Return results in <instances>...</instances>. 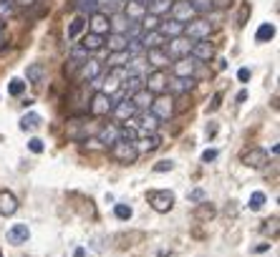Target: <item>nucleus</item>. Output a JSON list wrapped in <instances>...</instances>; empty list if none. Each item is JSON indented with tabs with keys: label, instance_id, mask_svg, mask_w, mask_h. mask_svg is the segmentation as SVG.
Here are the masks:
<instances>
[{
	"label": "nucleus",
	"instance_id": "f257e3e1",
	"mask_svg": "<svg viewBox=\"0 0 280 257\" xmlns=\"http://www.w3.org/2000/svg\"><path fill=\"white\" fill-rule=\"evenodd\" d=\"M147 200H149L154 212L164 214V212H169V209L174 207V192H169V189H152V192L147 194Z\"/></svg>",
	"mask_w": 280,
	"mask_h": 257
},
{
	"label": "nucleus",
	"instance_id": "f03ea898",
	"mask_svg": "<svg viewBox=\"0 0 280 257\" xmlns=\"http://www.w3.org/2000/svg\"><path fill=\"white\" fill-rule=\"evenodd\" d=\"M149 111H152L159 121H169V118L174 116V98H172V96H167V93H159L156 98H152Z\"/></svg>",
	"mask_w": 280,
	"mask_h": 257
},
{
	"label": "nucleus",
	"instance_id": "7ed1b4c3",
	"mask_svg": "<svg viewBox=\"0 0 280 257\" xmlns=\"http://www.w3.org/2000/svg\"><path fill=\"white\" fill-rule=\"evenodd\" d=\"M114 104H116L114 96H109V93H104V91H96L93 98L89 101V111H91V116H106V114H111Z\"/></svg>",
	"mask_w": 280,
	"mask_h": 257
},
{
	"label": "nucleus",
	"instance_id": "20e7f679",
	"mask_svg": "<svg viewBox=\"0 0 280 257\" xmlns=\"http://www.w3.org/2000/svg\"><path fill=\"white\" fill-rule=\"evenodd\" d=\"M111 156H114L119 164H134V162L139 159V149H136V144L116 142V144H111Z\"/></svg>",
	"mask_w": 280,
	"mask_h": 257
},
{
	"label": "nucleus",
	"instance_id": "39448f33",
	"mask_svg": "<svg viewBox=\"0 0 280 257\" xmlns=\"http://www.w3.org/2000/svg\"><path fill=\"white\" fill-rule=\"evenodd\" d=\"M212 30V23L210 21H199V18H192L189 23H185V35L192 38V41H199V38H207Z\"/></svg>",
	"mask_w": 280,
	"mask_h": 257
},
{
	"label": "nucleus",
	"instance_id": "423d86ee",
	"mask_svg": "<svg viewBox=\"0 0 280 257\" xmlns=\"http://www.w3.org/2000/svg\"><path fill=\"white\" fill-rule=\"evenodd\" d=\"M240 162L250 167V169H263L268 162H270V156H268V151L265 149H248L243 156H240Z\"/></svg>",
	"mask_w": 280,
	"mask_h": 257
},
{
	"label": "nucleus",
	"instance_id": "0eeeda50",
	"mask_svg": "<svg viewBox=\"0 0 280 257\" xmlns=\"http://www.w3.org/2000/svg\"><path fill=\"white\" fill-rule=\"evenodd\" d=\"M167 73L162 71V68H154L149 76H144V88L147 91H152V93H164L167 91Z\"/></svg>",
	"mask_w": 280,
	"mask_h": 257
},
{
	"label": "nucleus",
	"instance_id": "6e6552de",
	"mask_svg": "<svg viewBox=\"0 0 280 257\" xmlns=\"http://www.w3.org/2000/svg\"><path fill=\"white\" fill-rule=\"evenodd\" d=\"M169 13H172V18L179 21V23H189L192 18H197V13H194V8L189 5V0H177V3H172Z\"/></svg>",
	"mask_w": 280,
	"mask_h": 257
},
{
	"label": "nucleus",
	"instance_id": "1a4fd4ad",
	"mask_svg": "<svg viewBox=\"0 0 280 257\" xmlns=\"http://www.w3.org/2000/svg\"><path fill=\"white\" fill-rule=\"evenodd\" d=\"M189 56L194 58V61H212V58H215V46H212L210 41L199 38V41H194V43H192Z\"/></svg>",
	"mask_w": 280,
	"mask_h": 257
},
{
	"label": "nucleus",
	"instance_id": "9d476101",
	"mask_svg": "<svg viewBox=\"0 0 280 257\" xmlns=\"http://www.w3.org/2000/svg\"><path fill=\"white\" fill-rule=\"evenodd\" d=\"M189 48H192V41L187 35H177V38H169L167 53L172 58H182V56H189Z\"/></svg>",
	"mask_w": 280,
	"mask_h": 257
},
{
	"label": "nucleus",
	"instance_id": "9b49d317",
	"mask_svg": "<svg viewBox=\"0 0 280 257\" xmlns=\"http://www.w3.org/2000/svg\"><path fill=\"white\" fill-rule=\"evenodd\" d=\"M111 114L116 116L119 121H129V118H134V116H136V106H134V104H131V98L126 96V98H119V101L114 104Z\"/></svg>",
	"mask_w": 280,
	"mask_h": 257
},
{
	"label": "nucleus",
	"instance_id": "f8f14e48",
	"mask_svg": "<svg viewBox=\"0 0 280 257\" xmlns=\"http://www.w3.org/2000/svg\"><path fill=\"white\" fill-rule=\"evenodd\" d=\"M18 197L13 194V192H8V189H0V214L3 217H10V214H15L18 212Z\"/></svg>",
	"mask_w": 280,
	"mask_h": 257
},
{
	"label": "nucleus",
	"instance_id": "ddd939ff",
	"mask_svg": "<svg viewBox=\"0 0 280 257\" xmlns=\"http://www.w3.org/2000/svg\"><path fill=\"white\" fill-rule=\"evenodd\" d=\"M172 71H174V76H177V78H187V76H192V73H194V58H189V56L174 58Z\"/></svg>",
	"mask_w": 280,
	"mask_h": 257
},
{
	"label": "nucleus",
	"instance_id": "4468645a",
	"mask_svg": "<svg viewBox=\"0 0 280 257\" xmlns=\"http://www.w3.org/2000/svg\"><path fill=\"white\" fill-rule=\"evenodd\" d=\"M147 63H149L152 68H164V66H169V53L164 51V46H162V48H147Z\"/></svg>",
	"mask_w": 280,
	"mask_h": 257
},
{
	"label": "nucleus",
	"instance_id": "2eb2a0df",
	"mask_svg": "<svg viewBox=\"0 0 280 257\" xmlns=\"http://www.w3.org/2000/svg\"><path fill=\"white\" fill-rule=\"evenodd\" d=\"M89 23V28H91V33H98V35H106L109 33V15L106 13H91V18L86 21Z\"/></svg>",
	"mask_w": 280,
	"mask_h": 257
},
{
	"label": "nucleus",
	"instance_id": "dca6fc26",
	"mask_svg": "<svg viewBox=\"0 0 280 257\" xmlns=\"http://www.w3.org/2000/svg\"><path fill=\"white\" fill-rule=\"evenodd\" d=\"M124 15L129 18V21L139 23V21L147 15V5H144V3H136V0H126L124 3Z\"/></svg>",
	"mask_w": 280,
	"mask_h": 257
},
{
	"label": "nucleus",
	"instance_id": "f3484780",
	"mask_svg": "<svg viewBox=\"0 0 280 257\" xmlns=\"http://www.w3.org/2000/svg\"><path fill=\"white\" fill-rule=\"evenodd\" d=\"M159 33L167 35V38H177V35H185V23L169 18V21H159Z\"/></svg>",
	"mask_w": 280,
	"mask_h": 257
},
{
	"label": "nucleus",
	"instance_id": "a211bd4d",
	"mask_svg": "<svg viewBox=\"0 0 280 257\" xmlns=\"http://www.w3.org/2000/svg\"><path fill=\"white\" fill-rule=\"evenodd\" d=\"M139 41H142L144 51H147V48H162V46L167 43V35H162L159 28H156V30H144V35H142Z\"/></svg>",
	"mask_w": 280,
	"mask_h": 257
},
{
	"label": "nucleus",
	"instance_id": "6ab92c4d",
	"mask_svg": "<svg viewBox=\"0 0 280 257\" xmlns=\"http://www.w3.org/2000/svg\"><path fill=\"white\" fill-rule=\"evenodd\" d=\"M28 240H31L28 225H15V227L8 229V242H10V245H23V242H28Z\"/></svg>",
	"mask_w": 280,
	"mask_h": 257
},
{
	"label": "nucleus",
	"instance_id": "aec40b11",
	"mask_svg": "<svg viewBox=\"0 0 280 257\" xmlns=\"http://www.w3.org/2000/svg\"><path fill=\"white\" fill-rule=\"evenodd\" d=\"M96 76H101V61H93V58L84 61L81 63V78L84 81H93Z\"/></svg>",
	"mask_w": 280,
	"mask_h": 257
},
{
	"label": "nucleus",
	"instance_id": "412c9836",
	"mask_svg": "<svg viewBox=\"0 0 280 257\" xmlns=\"http://www.w3.org/2000/svg\"><path fill=\"white\" fill-rule=\"evenodd\" d=\"M129 98H131V104H134V106H136V111H139V109H149V106H152L154 93H152V91H147V88H139V91H136V93H131Z\"/></svg>",
	"mask_w": 280,
	"mask_h": 257
},
{
	"label": "nucleus",
	"instance_id": "4be33fe9",
	"mask_svg": "<svg viewBox=\"0 0 280 257\" xmlns=\"http://www.w3.org/2000/svg\"><path fill=\"white\" fill-rule=\"evenodd\" d=\"M96 139L104 144V146H111V144H116V142H119V126H114V124L104 126V129L98 131V136H96Z\"/></svg>",
	"mask_w": 280,
	"mask_h": 257
},
{
	"label": "nucleus",
	"instance_id": "5701e85b",
	"mask_svg": "<svg viewBox=\"0 0 280 257\" xmlns=\"http://www.w3.org/2000/svg\"><path fill=\"white\" fill-rule=\"evenodd\" d=\"M156 126H159V118H156L149 109H147V114H142L136 118V129H142V131H147V134L156 131Z\"/></svg>",
	"mask_w": 280,
	"mask_h": 257
},
{
	"label": "nucleus",
	"instance_id": "b1692460",
	"mask_svg": "<svg viewBox=\"0 0 280 257\" xmlns=\"http://www.w3.org/2000/svg\"><path fill=\"white\" fill-rule=\"evenodd\" d=\"M139 88H144V76H142V73H126V76H124V91H126V96L136 93Z\"/></svg>",
	"mask_w": 280,
	"mask_h": 257
},
{
	"label": "nucleus",
	"instance_id": "393cba45",
	"mask_svg": "<svg viewBox=\"0 0 280 257\" xmlns=\"http://www.w3.org/2000/svg\"><path fill=\"white\" fill-rule=\"evenodd\" d=\"M129 18H126L124 13H111V18H109V30L111 33H126V28H129Z\"/></svg>",
	"mask_w": 280,
	"mask_h": 257
},
{
	"label": "nucleus",
	"instance_id": "a878e982",
	"mask_svg": "<svg viewBox=\"0 0 280 257\" xmlns=\"http://www.w3.org/2000/svg\"><path fill=\"white\" fill-rule=\"evenodd\" d=\"M104 46H109L111 53H114V51H126L129 38H126L124 33H111V35H109V43H104Z\"/></svg>",
	"mask_w": 280,
	"mask_h": 257
},
{
	"label": "nucleus",
	"instance_id": "bb28decb",
	"mask_svg": "<svg viewBox=\"0 0 280 257\" xmlns=\"http://www.w3.org/2000/svg\"><path fill=\"white\" fill-rule=\"evenodd\" d=\"M119 142L136 144V142H139V129H136V126H129V124L119 126Z\"/></svg>",
	"mask_w": 280,
	"mask_h": 257
},
{
	"label": "nucleus",
	"instance_id": "cd10ccee",
	"mask_svg": "<svg viewBox=\"0 0 280 257\" xmlns=\"http://www.w3.org/2000/svg\"><path fill=\"white\" fill-rule=\"evenodd\" d=\"M275 38V26L273 23H263L260 28H257V33H255V41L257 43H270Z\"/></svg>",
	"mask_w": 280,
	"mask_h": 257
},
{
	"label": "nucleus",
	"instance_id": "c85d7f7f",
	"mask_svg": "<svg viewBox=\"0 0 280 257\" xmlns=\"http://www.w3.org/2000/svg\"><path fill=\"white\" fill-rule=\"evenodd\" d=\"M104 43H106V41H104V35H98V33H91V30H89L81 46H84L86 51H98V48H104Z\"/></svg>",
	"mask_w": 280,
	"mask_h": 257
},
{
	"label": "nucleus",
	"instance_id": "c756f323",
	"mask_svg": "<svg viewBox=\"0 0 280 257\" xmlns=\"http://www.w3.org/2000/svg\"><path fill=\"white\" fill-rule=\"evenodd\" d=\"M159 146H162V136H159L156 131H152L147 139H142V144H139L136 149H139V151H154V149H159Z\"/></svg>",
	"mask_w": 280,
	"mask_h": 257
},
{
	"label": "nucleus",
	"instance_id": "7c9ffc66",
	"mask_svg": "<svg viewBox=\"0 0 280 257\" xmlns=\"http://www.w3.org/2000/svg\"><path fill=\"white\" fill-rule=\"evenodd\" d=\"M84 28H86V18H84V15L73 18V21H71V26H68V41H76V38L84 33Z\"/></svg>",
	"mask_w": 280,
	"mask_h": 257
},
{
	"label": "nucleus",
	"instance_id": "2f4dec72",
	"mask_svg": "<svg viewBox=\"0 0 280 257\" xmlns=\"http://www.w3.org/2000/svg\"><path fill=\"white\" fill-rule=\"evenodd\" d=\"M169 8H172V0H149V3H147V10L154 13V15L169 13Z\"/></svg>",
	"mask_w": 280,
	"mask_h": 257
},
{
	"label": "nucleus",
	"instance_id": "473e14b6",
	"mask_svg": "<svg viewBox=\"0 0 280 257\" xmlns=\"http://www.w3.org/2000/svg\"><path fill=\"white\" fill-rule=\"evenodd\" d=\"M81 124H84V118H71L68 121V139H76V142H84L86 139L84 131H81Z\"/></svg>",
	"mask_w": 280,
	"mask_h": 257
},
{
	"label": "nucleus",
	"instance_id": "72a5a7b5",
	"mask_svg": "<svg viewBox=\"0 0 280 257\" xmlns=\"http://www.w3.org/2000/svg\"><path fill=\"white\" fill-rule=\"evenodd\" d=\"M192 86H194V78L187 76V78H174L172 84H167V88H172L174 93H185V91H189Z\"/></svg>",
	"mask_w": 280,
	"mask_h": 257
},
{
	"label": "nucleus",
	"instance_id": "f704fd0d",
	"mask_svg": "<svg viewBox=\"0 0 280 257\" xmlns=\"http://www.w3.org/2000/svg\"><path fill=\"white\" fill-rule=\"evenodd\" d=\"M119 84H122V81H119V76H114V73H109L106 78H101V86H98V88H101L104 93H109V96H111V93H114V91L119 88Z\"/></svg>",
	"mask_w": 280,
	"mask_h": 257
},
{
	"label": "nucleus",
	"instance_id": "c9c22d12",
	"mask_svg": "<svg viewBox=\"0 0 280 257\" xmlns=\"http://www.w3.org/2000/svg\"><path fill=\"white\" fill-rule=\"evenodd\" d=\"M43 73H46V68H43L41 63H31L28 71H26V76H28L31 84H41V81H43Z\"/></svg>",
	"mask_w": 280,
	"mask_h": 257
},
{
	"label": "nucleus",
	"instance_id": "e433bc0d",
	"mask_svg": "<svg viewBox=\"0 0 280 257\" xmlns=\"http://www.w3.org/2000/svg\"><path fill=\"white\" fill-rule=\"evenodd\" d=\"M194 217H197V220H212V217H215V207H212L210 202H199Z\"/></svg>",
	"mask_w": 280,
	"mask_h": 257
},
{
	"label": "nucleus",
	"instance_id": "4c0bfd02",
	"mask_svg": "<svg viewBox=\"0 0 280 257\" xmlns=\"http://www.w3.org/2000/svg\"><path fill=\"white\" fill-rule=\"evenodd\" d=\"M159 21H162L159 15H154V13H149V10H147V15L139 21V26H142V30H156V28H159Z\"/></svg>",
	"mask_w": 280,
	"mask_h": 257
},
{
	"label": "nucleus",
	"instance_id": "58836bf2",
	"mask_svg": "<svg viewBox=\"0 0 280 257\" xmlns=\"http://www.w3.org/2000/svg\"><path fill=\"white\" fill-rule=\"evenodd\" d=\"M41 126V116L38 114H26L21 118V129L23 131H33V129H38Z\"/></svg>",
	"mask_w": 280,
	"mask_h": 257
},
{
	"label": "nucleus",
	"instance_id": "ea45409f",
	"mask_svg": "<svg viewBox=\"0 0 280 257\" xmlns=\"http://www.w3.org/2000/svg\"><path fill=\"white\" fill-rule=\"evenodd\" d=\"M189 5L194 8V13H197V15H205V13H210V10L215 8V3H212V0H189Z\"/></svg>",
	"mask_w": 280,
	"mask_h": 257
},
{
	"label": "nucleus",
	"instance_id": "a19ab883",
	"mask_svg": "<svg viewBox=\"0 0 280 257\" xmlns=\"http://www.w3.org/2000/svg\"><path fill=\"white\" fill-rule=\"evenodd\" d=\"M248 207H250V209H252V212H257V209H263V207H265V194H263V192H252V194H250Z\"/></svg>",
	"mask_w": 280,
	"mask_h": 257
},
{
	"label": "nucleus",
	"instance_id": "79ce46f5",
	"mask_svg": "<svg viewBox=\"0 0 280 257\" xmlns=\"http://www.w3.org/2000/svg\"><path fill=\"white\" fill-rule=\"evenodd\" d=\"M126 61H129V51H114L109 58V66H124Z\"/></svg>",
	"mask_w": 280,
	"mask_h": 257
},
{
	"label": "nucleus",
	"instance_id": "37998d69",
	"mask_svg": "<svg viewBox=\"0 0 280 257\" xmlns=\"http://www.w3.org/2000/svg\"><path fill=\"white\" fill-rule=\"evenodd\" d=\"M23 91H26V81H21V78L10 81V86H8V93H10V96H21Z\"/></svg>",
	"mask_w": 280,
	"mask_h": 257
},
{
	"label": "nucleus",
	"instance_id": "c03bdc74",
	"mask_svg": "<svg viewBox=\"0 0 280 257\" xmlns=\"http://www.w3.org/2000/svg\"><path fill=\"white\" fill-rule=\"evenodd\" d=\"M114 214H116L119 220H131V214H134V212H131V207H129V204H116V207H114Z\"/></svg>",
	"mask_w": 280,
	"mask_h": 257
},
{
	"label": "nucleus",
	"instance_id": "a18cd8bd",
	"mask_svg": "<svg viewBox=\"0 0 280 257\" xmlns=\"http://www.w3.org/2000/svg\"><path fill=\"white\" fill-rule=\"evenodd\" d=\"M89 53H91V51H86L84 46H78V48H73L71 61H76V63H84V61H89Z\"/></svg>",
	"mask_w": 280,
	"mask_h": 257
},
{
	"label": "nucleus",
	"instance_id": "49530a36",
	"mask_svg": "<svg viewBox=\"0 0 280 257\" xmlns=\"http://www.w3.org/2000/svg\"><path fill=\"white\" fill-rule=\"evenodd\" d=\"M263 232L265 234H278V217H270V220H265V225H263Z\"/></svg>",
	"mask_w": 280,
	"mask_h": 257
},
{
	"label": "nucleus",
	"instance_id": "de8ad7c7",
	"mask_svg": "<svg viewBox=\"0 0 280 257\" xmlns=\"http://www.w3.org/2000/svg\"><path fill=\"white\" fill-rule=\"evenodd\" d=\"M84 149H86V151H101L104 144L98 142V139H84Z\"/></svg>",
	"mask_w": 280,
	"mask_h": 257
},
{
	"label": "nucleus",
	"instance_id": "09e8293b",
	"mask_svg": "<svg viewBox=\"0 0 280 257\" xmlns=\"http://www.w3.org/2000/svg\"><path fill=\"white\" fill-rule=\"evenodd\" d=\"M172 169H174V162H169V159H164V162L154 164V171H159V174H164V171H172Z\"/></svg>",
	"mask_w": 280,
	"mask_h": 257
},
{
	"label": "nucleus",
	"instance_id": "8fccbe9b",
	"mask_svg": "<svg viewBox=\"0 0 280 257\" xmlns=\"http://www.w3.org/2000/svg\"><path fill=\"white\" fill-rule=\"evenodd\" d=\"M215 159H217V149H207V151L202 154V162H205V164H210V162H215Z\"/></svg>",
	"mask_w": 280,
	"mask_h": 257
},
{
	"label": "nucleus",
	"instance_id": "3c124183",
	"mask_svg": "<svg viewBox=\"0 0 280 257\" xmlns=\"http://www.w3.org/2000/svg\"><path fill=\"white\" fill-rule=\"evenodd\" d=\"M28 149H31L33 154H41V151H43V142H41V139H31V142H28Z\"/></svg>",
	"mask_w": 280,
	"mask_h": 257
},
{
	"label": "nucleus",
	"instance_id": "603ef678",
	"mask_svg": "<svg viewBox=\"0 0 280 257\" xmlns=\"http://www.w3.org/2000/svg\"><path fill=\"white\" fill-rule=\"evenodd\" d=\"M248 78H250V68H240L237 71V81L240 84H248Z\"/></svg>",
	"mask_w": 280,
	"mask_h": 257
},
{
	"label": "nucleus",
	"instance_id": "864d4df0",
	"mask_svg": "<svg viewBox=\"0 0 280 257\" xmlns=\"http://www.w3.org/2000/svg\"><path fill=\"white\" fill-rule=\"evenodd\" d=\"M205 200V192L202 189H194V192H189V202H202Z\"/></svg>",
	"mask_w": 280,
	"mask_h": 257
},
{
	"label": "nucleus",
	"instance_id": "5fc2aeb1",
	"mask_svg": "<svg viewBox=\"0 0 280 257\" xmlns=\"http://www.w3.org/2000/svg\"><path fill=\"white\" fill-rule=\"evenodd\" d=\"M219 98H222L219 93H215V96H212V104H207V111H217V109H219Z\"/></svg>",
	"mask_w": 280,
	"mask_h": 257
},
{
	"label": "nucleus",
	"instance_id": "6e6d98bb",
	"mask_svg": "<svg viewBox=\"0 0 280 257\" xmlns=\"http://www.w3.org/2000/svg\"><path fill=\"white\" fill-rule=\"evenodd\" d=\"M245 18H248V5L243 8V13H240V21H237V23H240V26H245V23H248Z\"/></svg>",
	"mask_w": 280,
	"mask_h": 257
},
{
	"label": "nucleus",
	"instance_id": "4d7b16f0",
	"mask_svg": "<svg viewBox=\"0 0 280 257\" xmlns=\"http://www.w3.org/2000/svg\"><path fill=\"white\" fill-rule=\"evenodd\" d=\"M13 3H18V5H23V8H31L35 0H13Z\"/></svg>",
	"mask_w": 280,
	"mask_h": 257
},
{
	"label": "nucleus",
	"instance_id": "13d9d810",
	"mask_svg": "<svg viewBox=\"0 0 280 257\" xmlns=\"http://www.w3.org/2000/svg\"><path fill=\"white\" fill-rule=\"evenodd\" d=\"M215 131H217V124H210L207 126V136H215Z\"/></svg>",
	"mask_w": 280,
	"mask_h": 257
},
{
	"label": "nucleus",
	"instance_id": "bf43d9fd",
	"mask_svg": "<svg viewBox=\"0 0 280 257\" xmlns=\"http://www.w3.org/2000/svg\"><path fill=\"white\" fill-rule=\"evenodd\" d=\"M212 3H215L217 8H225V5H230V0H212Z\"/></svg>",
	"mask_w": 280,
	"mask_h": 257
},
{
	"label": "nucleus",
	"instance_id": "052dcab7",
	"mask_svg": "<svg viewBox=\"0 0 280 257\" xmlns=\"http://www.w3.org/2000/svg\"><path fill=\"white\" fill-rule=\"evenodd\" d=\"M73 255H76V257H86V252H84V250H81V247H78V250H76V252H73Z\"/></svg>",
	"mask_w": 280,
	"mask_h": 257
},
{
	"label": "nucleus",
	"instance_id": "680f3d73",
	"mask_svg": "<svg viewBox=\"0 0 280 257\" xmlns=\"http://www.w3.org/2000/svg\"><path fill=\"white\" fill-rule=\"evenodd\" d=\"M3 30H5V23L0 21V38H3Z\"/></svg>",
	"mask_w": 280,
	"mask_h": 257
},
{
	"label": "nucleus",
	"instance_id": "e2e57ef3",
	"mask_svg": "<svg viewBox=\"0 0 280 257\" xmlns=\"http://www.w3.org/2000/svg\"><path fill=\"white\" fill-rule=\"evenodd\" d=\"M136 3H144V5H147V3H149V0H136Z\"/></svg>",
	"mask_w": 280,
	"mask_h": 257
},
{
	"label": "nucleus",
	"instance_id": "0e129e2a",
	"mask_svg": "<svg viewBox=\"0 0 280 257\" xmlns=\"http://www.w3.org/2000/svg\"><path fill=\"white\" fill-rule=\"evenodd\" d=\"M119 3H126V0H119Z\"/></svg>",
	"mask_w": 280,
	"mask_h": 257
},
{
	"label": "nucleus",
	"instance_id": "69168bd1",
	"mask_svg": "<svg viewBox=\"0 0 280 257\" xmlns=\"http://www.w3.org/2000/svg\"><path fill=\"white\" fill-rule=\"evenodd\" d=\"M0 257H3V252H0Z\"/></svg>",
	"mask_w": 280,
	"mask_h": 257
}]
</instances>
